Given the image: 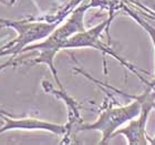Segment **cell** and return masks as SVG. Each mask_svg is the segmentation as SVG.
Returning a JSON list of instances; mask_svg holds the SVG:
<instances>
[{
  "label": "cell",
  "instance_id": "3",
  "mask_svg": "<svg viewBox=\"0 0 155 145\" xmlns=\"http://www.w3.org/2000/svg\"><path fill=\"white\" fill-rule=\"evenodd\" d=\"M0 117L3 120V124L0 127V134L8 131L13 130H43V131H50L52 133L62 134L65 132V127L55 123H50L47 121H40L37 119H13L7 116L2 111H0Z\"/></svg>",
  "mask_w": 155,
  "mask_h": 145
},
{
  "label": "cell",
  "instance_id": "6",
  "mask_svg": "<svg viewBox=\"0 0 155 145\" xmlns=\"http://www.w3.org/2000/svg\"><path fill=\"white\" fill-rule=\"evenodd\" d=\"M16 2V0H0V5L3 6H12Z\"/></svg>",
  "mask_w": 155,
  "mask_h": 145
},
{
  "label": "cell",
  "instance_id": "1",
  "mask_svg": "<svg viewBox=\"0 0 155 145\" xmlns=\"http://www.w3.org/2000/svg\"><path fill=\"white\" fill-rule=\"evenodd\" d=\"M83 13L84 9H79L74 12V15L68 20V22L61 28L57 29L55 31H52L49 35L48 39H45V41L38 44L33 45H27L23 49L22 52L31 51V50H40V55L35 60L36 63H45L48 64L51 69L52 73L54 75L55 80L60 85V82L57 77V72H55L54 65H53V60H54V55L59 50L63 49V45L65 42L68 41V39L72 37L75 32H80L83 29Z\"/></svg>",
  "mask_w": 155,
  "mask_h": 145
},
{
  "label": "cell",
  "instance_id": "5",
  "mask_svg": "<svg viewBox=\"0 0 155 145\" xmlns=\"http://www.w3.org/2000/svg\"><path fill=\"white\" fill-rule=\"evenodd\" d=\"M13 64V61L10 59L9 61H6V62H3L2 64H0V72L2 71L3 69H6L7 67H9V65H12Z\"/></svg>",
  "mask_w": 155,
  "mask_h": 145
},
{
  "label": "cell",
  "instance_id": "4",
  "mask_svg": "<svg viewBox=\"0 0 155 145\" xmlns=\"http://www.w3.org/2000/svg\"><path fill=\"white\" fill-rule=\"evenodd\" d=\"M139 113V104H133L132 107L123 110H114L102 114L100 120L92 125L83 126V130H101L104 133V140L107 139L110 133L116 127L119 123L124 122L123 120L127 116H134Z\"/></svg>",
  "mask_w": 155,
  "mask_h": 145
},
{
  "label": "cell",
  "instance_id": "2",
  "mask_svg": "<svg viewBox=\"0 0 155 145\" xmlns=\"http://www.w3.org/2000/svg\"><path fill=\"white\" fill-rule=\"evenodd\" d=\"M8 27L16 30L18 37L12 42L0 49V57L21 53L27 45L33 41L48 37L55 28V25L45 22H27L17 20L0 19V28Z\"/></svg>",
  "mask_w": 155,
  "mask_h": 145
}]
</instances>
